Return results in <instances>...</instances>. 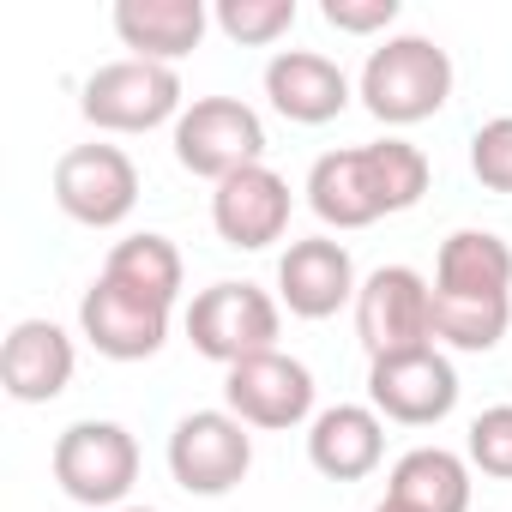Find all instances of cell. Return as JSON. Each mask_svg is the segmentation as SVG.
Wrapping results in <instances>:
<instances>
[{
    "label": "cell",
    "instance_id": "obj_1",
    "mask_svg": "<svg viewBox=\"0 0 512 512\" xmlns=\"http://www.w3.org/2000/svg\"><path fill=\"white\" fill-rule=\"evenodd\" d=\"M422 193H428V157L410 139L326 151L308 169V205L326 229H368L392 211L422 205Z\"/></svg>",
    "mask_w": 512,
    "mask_h": 512
},
{
    "label": "cell",
    "instance_id": "obj_2",
    "mask_svg": "<svg viewBox=\"0 0 512 512\" xmlns=\"http://www.w3.org/2000/svg\"><path fill=\"white\" fill-rule=\"evenodd\" d=\"M362 109L386 127H416L446 109L452 97V55L428 37H392L362 67Z\"/></svg>",
    "mask_w": 512,
    "mask_h": 512
},
{
    "label": "cell",
    "instance_id": "obj_3",
    "mask_svg": "<svg viewBox=\"0 0 512 512\" xmlns=\"http://www.w3.org/2000/svg\"><path fill=\"white\" fill-rule=\"evenodd\" d=\"M187 344L223 368L266 356L278 350V302L260 284H211L187 308Z\"/></svg>",
    "mask_w": 512,
    "mask_h": 512
},
{
    "label": "cell",
    "instance_id": "obj_4",
    "mask_svg": "<svg viewBox=\"0 0 512 512\" xmlns=\"http://www.w3.org/2000/svg\"><path fill=\"white\" fill-rule=\"evenodd\" d=\"M266 157V121L241 97H199L175 121V163L199 181H229Z\"/></svg>",
    "mask_w": 512,
    "mask_h": 512
},
{
    "label": "cell",
    "instance_id": "obj_5",
    "mask_svg": "<svg viewBox=\"0 0 512 512\" xmlns=\"http://www.w3.org/2000/svg\"><path fill=\"white\" fill-rule=\"evenodd\" d=\"M79 109L103 133H151L163 121H181V79H175V67L127 55V61H109L85 79Z\"/></svg>",
    "mask_w": 512,
    "mask_h": 512
},
{
    "label": "cell",
    "instance_id": "obj_6",
    "mask_svg": "<svg viewBox=\"0 0 512 512\" xmlns=\"http://www.w3.org/2000/svg\"><path fill=\"white\" fill-rule=\"evenodd\" d=\"M356 338H362L368 362L428 350L434 344V290H428V278L410 272V266H380L356 290Z\"/></svg>",
    "mask_w": 512,
    "mask_h": 512
},
{
    "label": "cell",
    "instance_id": "obj_7",
    "mask_svg": "<svg viewBox=\"0 0 512 512\" xmlns=\"http://www.w3.org/2000/svg\"><path fill=\"white\" fill-rule=\"evenodd\" d=\"M55 482L79 506H121L139 482V440L121 422H73L55 440Z\"/></svg>",
    "mask_w": 512,
    "mask_h": 512
},
{
    "label": "cell",
    "instance_id": "obj_8",
    "mask_svg": "<svg viewBox=\"0 0 512 512\" xmlns=\"http://www.w3.org/2000/svg\"><path fill=\"white\" fill-rule=\"evenodd\" d=\"M253 470V434L241 416L229 410H193L175 422L169 434V476L199 494V500H217L229 488H241V476Z\"/></svg>",
    "mask_w": 512,
    "mask_h": 512
},
{
    "label": "cell",
    "instance_id": "obj_9",
    "mask_svg": "<svg viewBox=\"0 0 512 512\" xmlns=\"http://www.w3.org/2000/svg\"><path fill=\"white\" fill-rule=\"evenodd\" d=\"M55 205L85 229H115L139 205V169L121 145H73L55 163Z\"/></svg>",
    "mask_w": 512,
    "mask_h": 512
},
{
    "label": "cell",
    "instance_id": "obj_10",
    "mask_svg": "<svg viewBox=\"0 0 512 512\" xmlns=\"http://www.w3.org/2000/svg\"><path fill=\"white\" fill-rule=\"evenodd\" d=\"M368 404L386 416V422H404V428H434L452 416L458 404V368L428 344V350H410V356H386V362H368Z\"/></svg>",
    "mask_w": 512,
    "mask_h": 512
},
{
    "label": "cell",
    "instance_id": "obj_11",
    "mask_svg": "<svg viewBox=\"0 0 512 512\" xmlns=\"http://www.w3.org/2000/svg\"><path fill=\"white\" fill-rule=\"evenodd\" d=\"M223 404L247 428H296L314 416V374L284 350L247 356L223 374Z\"/></svg>",
    "mask_w": 512,
    "mask_h": 512
},
{
    "label": "cell",
    "instance_id": "obj_12",
    "mask_svg": "<svg viewBox=\"0 0 512 512\" xmlns=\"http://www.w3.org/2000/svg\"><path fill=\"white\" fill-rule=\"evenodd\" d=\"M79 332H85L91 350L109 356V362H145V356H157L163 338H169V308L151 302V296L121 290L115 278H97V284L85 290V302H79Z\"/></svg>",
    "mask_w": 512,
    "mask_h": 512
},
{
    "label": "cell",
    "instance_id": "obj_13",
    "mask_svg": "<svg viewBox=\"0 0 512 512\" xmlns=\"http://www.w3.org/2000/svg\"><path fill=\"white\" fill-rule=\"evenodd\" d=\"M211 223L241 253H260V247L284 241V229H290V181L278 169H266V163L235 169L211 193Z\"/></svg>",
    "mask_w": 512,
    "mask_h": 512
},
{
    "label": "cell",
    "instance_id": "obj_14",
    "mask_svg": "<svg viewBox=\"0 0 512 512\" xmlns=\"http://www.w3.org/2000/svg\"><path fill=\"white\" fill-rule=\"evenodd\" d=\"M356 266H350V247L332 235H308L290 241V253L278 260V296L296 320H332L344 302H356Z\"/></svg>",
    "mask_w": 512,
    "mask_h": 512
},
{
    "label": "cell",
    "instance_id": "obj_15",
    "mask_svg": "<svg viewBox=\"0 0 512 512\" xmlns=\"http://www.w3.org/2000/svg\"><path fill=\"white\" fill-rule=\"evenodd\" d=\"M266 97H272V109H278L284 121H296V127H326V121H338V115L350 109V79H344L338 61H326V55H314V49H284V55H272V67H266Z\"/></svg>",
    "mask_w": 512,
    "mask_h": 512
},
{
    "label": "cell",
    "instance_id": "obj_16",
    "mask_svg": "<svg viewBox=\"0 0 512 512\" xmlns=\"http://www.w3.org/2000/svg\"><path fill=\"white\" fill-rule=\"evenodd\" d=\"M0 386L19 404H49L73 386V338L55 320H19L0 350Z\"/></svg>",
    "mask_w": 512,
    "mask_h": 512
},
{
    "label": "cell",
    "instance_id": "obj_17",
    "mask_svg": "<svg viewBox=\"0 0 512 512\" xmlns=\"http://www.w3.org/2000/svg\"><path fill=\"white\" fill-rule=\"evenodd\" d=\"M205 25H211L205 0H121L115 7V37L133 49V61H157V67L193 55Z\"/></svg>",
    "mask_w": 512,
    "mask_h": 512
},
{
    "label": "cell",
    "instance_id": "obj_18",
    "mask_svg": "<svg viewBox=\"0 0 512 512\" xmlns=\"http://www.w3.org/2000/svg\"><path fill=\"white\" fill-rule=\"evenodd\" d=\"M308 458H314V470L332 476V482H362V476H374L380 458H386L380 410H368V404H332V410H320L314 428H308Z\"/></svg>",
    "mask_w": 512,
    "mask_h": 512
},
{
    "label": "cell",
    "instance_id": "obj_19",
    "mask_svg": "<svg viewBox=\"0 0 512 512\" xmlns=\"http://www.w3.org/2000/svg\"><path fill=\"white\" fill-rule=\"evenodd\" d=\"M434 290L452 296H512V247L488 229H458L440 241Z\"/></svg>",
    "mask_w": 512,
    "mask_h": 512
},
{
    "label": "cell",
    "instance_id": "obj_20",
    "mask_svg": "<svg viewBox=\"0 0 512 512\" xmlns=\"http://www.w3.org/2000/svg\"><path fill=\"white\" fill-rule=\"evenodd\" d=\"M392 500H404L410 512H464L470 506V470L458 452L446 446H416L392 464Z\"/></svg>",
    "mask_w": 512,
    "mask_h": 512
},
{
    "label": "cell",
    "instance_id": "obj_21",
    "mask_svg": "<svg viewBox=\"0 0 512 512\" xmlns=\"http://www.w3.org/2000/svg\"><path fill=\"white\" fill-rule=\"evenodd\" d=\"M103 278H115L133 296H151V302L175 308V296H181V253H175L169 235H127V241L109 247Z\"/></svg>",
    "mask_w": 512,
    "mask_h": 512
},
{
    "label": "cell",
    "instance_id": "obj_22",
    "mask_svg": "<svg viewBox=\"0 0 512 512\" xmlns=\"http://www.w3.org/2000/svg\"><path fill=\"white\" fill-rule=\"evenodd\" d=\"M512 326V296H452V290H434V338L452 344V350H494Z\"/></svg>",
    "mask_w": 512,
    "mask_h": 512
},
{
    "label": "cell",
    "instance_id": "obj_23",
    "mask_svg": "<svg viewBox=\"0 0 512 512\" xmlns=\"http://www.w3.org/2000/svg\"><path fill=\"white\" fill-rule=\"evenodd\" d=\"M217 31L241 49H266L296 25V0H217Z\"/></svg>",
    "mask_w": 512,
    "mask_h": 512
},
{
    "label": "cell",
    "instance_id": "obj_24",
    "mask_svg": "<svg viewBox=\"0 0 512 512\" xmlns=\"http://www.w3.org/2000/svg\"><path fill=\"white\" fill-rule=\"evenodd\" d=\"M470 464L494 482H512V404H494L470 422Z\"/></svg>",
    "mask_w": 512,
    "mask_h": 512
},
{
    "label": "cell",
    "instance_id": "obj_25",
    "mask_svg": "<svg viewBox=\"0 0 512 512\" xmlns=\"http://www.w3.org/2000/svg\"><path fill=\"white\" fill-rule=\"evenodd\" d=\"M470 175L488 193H512V115H494L470 133Z\"/></svg>",
    "mask_w": 512,
    "mask_h": 512
},
{
    "label": "cell",
    "instance_id": "obj_26",
    "mask_svg": "<svg viewBox=\"0 0 512 512\" xmlns=\"http://www.w3.org/2000/svg\"><path fill=\"white\" fill-rule=\"evenodd\" d=\"M326 25L332 31H350V37H368V31H386L398 19V0H326Z\"/></svg>",
    "mask_w": 512,
    "mask_h": 512
},
{
    "label": "cell",
    "instance_id": "obj_27",
    "mask_svg": "<svg viewBox=\"0 0 512 512\" xmlns=\"http://www.w3.org/2000/svg\"><path fill=\"white\" fill-rule=\"evenodd\" d=\"M374 512H410V506H404V500H392V494H386V500H380V506H374Z\"/></svg>",
    "mask_w": 512,
    "mask_h": 512
},
{
    "label": "cell",
    "instance_id": "obj_28",
    "mask_svg": "<svg viewBox=\"0 0 512 512\" xmlns=\"http://www.w3.org/2000/svg\"><path fill=\"white\" fill-rule=\"evenodd\" d=\"M121 512H151V506H121Z\"/></svg>",
    "mask_w": 512,
    "mask_h": 512
}]
</instances>
